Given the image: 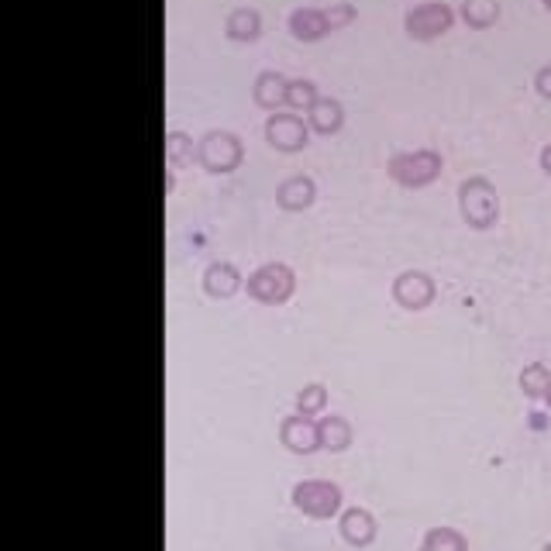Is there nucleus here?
Masks as SVG:
<instances>
[{
  "mask_svg": "<svg viewBox=\"0 0 551 551\" xmlns=\"http://www.w3.org/2000/svg\"><path fill=\"white\" fill-rule=\"evenodd\" d=\"M545 403H548V410H551V390H548V397H545Z\"/></svg>",
  "mask_w": 551,
  "mask_h": 551,
  "instance_id": "obj_26",
  "label": "nucleus"
},
{
  "mask_svg": "<svg viewBox=\"0 0 551 551\" xmlns=\"http://www.w3.org/2000/svg\"><path fill=\"white\" fill-rule=\"evenodd\" d=\"M455 25V11L441 0H424L414 11L407 14V35L417 38V42H431V38H441L445 31H452Z\"/></svg>",
  "mask_w": 551,
  "mask_h": 551,
  "instance_id": "obj_7",
  "label": "nucleus"
},
{
  "mask_svg": "<svg viewBox=\"0 0 551 551\" xmlns=\"http://www.w3.org/2000/svg\"><path fill=\"white\" fill-rule=\"evenodd\" d=\"M317 428H321V445L328 448V452H345V448L352 445V424H348L345 417L328 414Z\"/></svg>",
  "mask_w": 551,
  "mask_h": 551,
  "instance_id": "obj_18",
  "label": "nucleus"
},
{
  "mask_svg": "<svg viewBox=\"0 0 551 551\" xmlns=\"http://www.w3.org/2000/svg\"><path fill=\"white\" fill-rule=\"evenodd\" d=\"M459 211L462 221L476 231H486L500 221V193L486 176H469L459 186Z\"/></svg>",
  "mask_w": 551,
  "mask_h": 551,
  "instance_id": "obj_1",
  "label": "nucleus"
},
{
  "mask_svg": "<svg viewBox=\"0 0 551 551\" xmlns=\"http://www.w3.org/2000/svg\"><path fill=\"white\" fill-rule=\"evenodd\" d=\"M248 297L259 300V304H286V300L293 297V290H297V276H293L290 266H283V262H266V266H259L252 276H248L245 283Z\"/></svg>",
  "mask_w": 551,
  "mask_h": 551,
  "instance_id": "obj_3",
  "label": "nucleus"
},
{
  "mask_svg": "<svg viewBox=\"0 0 551 551\" xmlns=\"http://www.w3.org/2000/svg\"><path fill=\"white\" fill-rule=\"evenodd\" d=\"M307 135H310V128L297 111H273L266 118V142L273 145L276 152L290 155V152L307 149V142H310Z\"/></svg>",
  "mask_w": 551,
  "mask_h": 551,
  "instance_id": "obj_8",
  "label": "nucleus"
},
{
  "mask_svg": "<svg viewBox=\"0 0 551 551\" xmlns=\"http://www.w3.org/2000/svg\"><path fill=\"white\" fill-rule=\"evenodd\" d=\"M538 162H541V169H545V173L551 176V142L545 145V149H541V155H538Z\"/></svg>",
  "mask_w": 551,
  "mask_h": 551,
  "instance_id": "obj_25",
  "label": "nucleus"
},
{
  "mask_svg": "<svg viewBox=\"0 0 551 551\" xmlns=\"http://www.w3.org/2000/svg\"><path fill=\"white\" fill-rule=\"evenodd\" d=\"M352 18H355V11L348 4H335L331 11L304 7V11L290 14V31H293V38H300V42H317V38H324L328 31L348 25Z\"/></svg>",
  "mask_w": 551,
  "mask_h": 551,
  "instance_id": "obj_5",
  "label": "nucleus"
},
{
  "mask_svg": "<svg viewBox=\"0 0 551 551\" xmlns=\"http://www.w3.org/2000/svg\"><path fill=\"white\" fill-rule=\"evenodd\" d=\"M545 551H551V545H545Z\"/></svg>",
  "mask_w": 551,
  "mask_h": 551,
  "instance_id": "obj_28",
  "label": "nucleus"
},
{
  "mask_svg": "<svg viewBox=\"0 0 551 551\" xmlns=\"http://www.w3.org/2000/svg\"><path fill=\"white\" fill-rule=\"evenodd\" d=\"M317 100V87L310 80H290V93H286V107L290 111H310Z\"/></svg>",
  "mask_w": 551,
  "mask_h": 551,
  "instance_id": "obj_21",
  "label": "nucleus"
},
{
  "mask_svg": "<svg viewBox=\"0 0 551 551\" xmlns=\"http://www.w3.org/2000/svg\"><path fill=\"white\" fill-rule=\"evenodd\" d=\"M307 114H310V128H314L317 135H338L341 124H345V111H341V104L331 97H317Z\"/></svg>",
  "mask_w": 551,
  "mask_h": 551,
  "instance_id": "obj_15",
  "label": "nucleus"
},
{
  "mask_svg": "<svg viewBox=\"0 0 551 551\" xmlns=\"http://www.w3.org/2000/svg\"><path fill=\"white\" fill-rule=\"evenodd\" d=\"M462 21L476 31L493 28L500 21V0H462Z\"/></svg>",
  "mask_w": 551,
  "mask_h": 551,
  "instance_id": "obj_17",
  "label": "nucleus"
},
{
  "mask_svg": "<svg viewBox=\"0 0 551 551\" xmlns=\"http://www.w3.org/2000/svg\"><path fill=\"white\" fill-rule=\"evenodd\" d=\"M341 538L348 541V545L355 548H366L376 541V517L369 514V510L362 507H352L341 514Z\"/></svg>",
  "mask_w": 551,
  "mask_h": 551,
  "instance_id": "obj_13",
  "label": "nucleus"
},
{
  "mask_svg": "<svg viewBox=\"0 0 551 551\" xmlns=\"http://www.w3.org/2000/svg\"><path fill=\"white\" fill-rule=\"evenodd\" d=\"M197 159L207 173H217V176L235 173L245 159V145H242V138L231 135V131H207V135L200 138Z\"/></svg>",
  "mask_w": 551,
  "mask_h": 551,
  "instance_id": "obj_4",
  "label": "nucleus"
},
{
  "mask_svg": "<svg viewBox=\"0 0 551 551\" xmlns=\"http://www.w3.org/2000/svg\"><path fill=\"white\" fill-rule=\"evenodd\" d=\"M434 293H438L434 279L428 273H417V269L400 273L397 283H393V300H397L400 307H407V310H424L434 300Z\"/></svg>",
  "mask_w": 551,
  "mask_h": 551,
  "instance_id": "obj_9",
  "label": "nucleus"
},
{
  "mask_svg": "<svg viewBox=\"0 0 551 551\" xmlns=\"http://www.w3.org/2000/svg\"><path fill=\"white\" fill-rule=\"evenodd\" d=\"M421 551H469V541L455 527H434V531L424 534Z\"/></svg>",
  "mask_w": 551,
  "mask_h": 551,
  "instance_id": "obj_20",
  "label": "nucleus"
},
{
  "mask_svg": "<svg viewBox=\"0 0 551 551\" xmlns=\"http://www.w3.org/2000/svg\"><path fill=\"white\" fill-rule=\"evenodd\" d=\"M317 200V186L310 176H286L283 183L276 186V204L283 211H307Z\"/></svg>",
  "mask_w": 551,
  "mask_h": 551,
  "instance_id": "obj_11",
  "label": "nucleus"
},
{
  "mask_svg": "<svg viewBox=\"0 0 551 551\" xmlns=\"http://www.w3.org/2000/svg\"><path fill=\"white\" fill-rule=\"evenodd\" d=\"M224 31H228L231 42H255L262 35V18L255 7H235L224 21Z\"/></svg>",
  "mask_w": 551,
  "mask_h": 551,
  "instance_id": "obj_16",
  "label": "nucleus"
},
{
  "mask_svg": "<svg viewBox=\"0 0 551 551\" xmlns=\"http://www.w3.org/2000/svg\"><path fill=\"white\" fill-rule=\"evenodd\" d=\"M534 90L545 100H551V66H541L538 73H534Z\"/></svg>",
  "mask_w": 551,
  "mask_h": 551,
  "instance_id": "obj_24",
  "label": "nucleus"
},
{
  "mask_svg": "<svg viewBox=\"0 0 551 551\" xmlns=\"http://www.w3.org/2000/svg\"><path fill=\"white\" fill-rule=\"evenodd\" d=\"M293 503L307 517L324 521V517H335L341 510V490L335 483H328V479H307V483L293 486Z\"/></svg>",
  "mask_w": 551,
  "mask_h": 551,
  "instance_id": "obj_6",
  "label": "nucleus"
},
{
  "mask_svg": "<svg viewBox=\"0 0 551 551\" xmlns=\"http://www.w3.org/2000/svg\"><path fill=\"white\" fill-rule=\"evenodd\" d=\"M286 93H290V80H286L283 73H276V69H266V73L255 76L252 97L262 111H279V107H286Z\"/></svg>",
  "mask_w": 551,
  "mask_h": 551,
  "instance_id": "obj_12",
  "label": "nucleus"
},
{
  "mask_svg": "<svg viewBox=\"0 0 551 551\" xmlns=\"http://www.w3.org/2000/svg\"><path fill=\"white\" fill-rule=\"evenodd\" d=\"M279 438H283V445L290 448V452H297V455H310V452H317V448H324L321 445V428H317V424L304 414L286 417L283 428H279Z\"/></svg>",
  "mask_w": 551,
  "mask_h": 551,
  "instance_id": "obj_10",
  "label": "nucleus"
},
{
  "mask_svg": "<svg viewBox=\"0 0 551 551\" xmlns=\"http://www.w3.org/2000/svg\"><path fill=\"white\" fill-rule=\"evenodd\" d=\"M521 390L524 397L531 400H545L548 390H551V372L545 362H531V366L521 369Z\"/></svg>",
  "mask_w": 551,
  "mask_h": 551,
  "instance_id": "obj_19",
  "label": "nucleus"
},
{
  "mask_svg": "<svg viewBox=\"0 0 551 551\" xmlns=\"http://www.w3.org/2000/svg\"><path fill=\"white\" fill-rule=\"evenodd\" d=\"M441 155L431 152V149H417V152H397L390 155V162H386V173H390L393 183L400 186H410V190H417V186H428L441 176Z\"/></svg>",
  "mask_w": 551,
  "mask_h": 551,
  "instance_id": "obj_2",
  "label": "nucleus"
},
{
  "mask_svg": "<svg viewBox=\"0 0 551 551\" xmlns=\"http://www.w3.org/2000/svg\"><path fill=\"white\" fill-rule=\"evenodd\" d=\"M297 407H300V414H304V417L321 414V410L328 407V393H324V386H317V383L304 386V390H300V397H297Z\"/></svg>",
  "mask_w": 551,
  "mask_h": 551,
  "instance_id": "obj_22",
  "label": "nucleus"
},
{
  "mask_svg": "<svg viewBox=\"0 0 551 551\" xmlns=\"http://www.w3.org/2000/svg\"><path fill=\"white\" fill-rule=\"evenodd\" d=\"M166 149H169V162H180L183 155H190V138H186L183 131H173L169 142H166Z\"/></svg>",
  "mask_w": 551,
  "mask_h": 551,
  "instance_id": "obj_23",
  "label": "nucleus"
},
{
  "mask_svg": "<svg viewBox=\"0 0 551 551\" xmlns=\"http://www.w3.org/2000/svg\"><path fill=\"white\" fill-rule=\"evenodd\" d=\"M545 7H548V11H551V0H545Z\"/></svg>",
  "mask_w": 551,
  "mask_h": 551,
  "instance_id": "obj_27",
  "label": "nucleus"
},
{
  "mask_svg": "<svg viewBox=\"0 0 551 551\" xmlns=\"http://www.w3.org/2000/svg\"><path fill=\"white\" fill-rule=\"evenodd\" d=\"M204 290L207 297H217V300H228L242 290V273H238L231 262H211L204 273Z\"/></svg>",
  "mask_w": 551,
  "mask_h": 551,
  "instance_id": "obj_14",
  "label": "nucleus"
}]
</instances>
